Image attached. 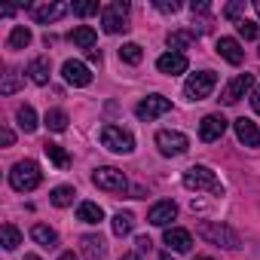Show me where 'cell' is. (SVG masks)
<instances>
[{
    "mask_svg": "<svg viewBox=\"0 0 260 260\" xmlns=\"http://www.w3.org/2000/svg\"><path fill=\"white\" fill-rule=\"evenodd\" d=\"M184 187L187 190H196V193H211V196H223V184L217 181V175L208 169V166H193L184 172Z\"/></svg>",
    "mask_w": 260,
    "mask_h": 260,
    "instance_id": "cell-1",
    "label": "cell"
},
{
    "mask_svg": "<svg viewBox=\"0 0 260 260\" xmlns=\"http://www.w3.org/2000/svg\"><path fill=\"white\" fill-rule=\"evenodd\" d=\"M196 233H199L205 242H211V245H220V248H230V251L242 248V239H239V233H236L233 226L220 223V220H202V223L196 226Z\"/></svg>",
    "mask_w": 260,
    "mask_h": 260,
    "instance_id": "cell-2",
    "label": "cell"
},
{
    "mask_svg": "<svg viewBox=\"0 0 260 260\" xmlns=\"http://www.w3.org/2000/svg\"><path fill=\"white\" fill-rule=\"evenodd\" d=\"M40 181H43V172L34 159H22L10 172V184H13L16 193H31L34 187H40Z\"/></svg>",
    "mask_w": 260,
    "mask_h": 260,
    "instance_id": "cell-3",
    "label": "cell"
},
{
    "mask_svg": "<svg viewBox=\"0 0 260 260\" xmlns=\"http://www.w3.org/2000/svg\"><path fill=\"white\" fill-rule=\"evenodd\" d=\"M101 25L107 34H122L128 31V4L125 0H113L101 10Z\"/></svg>",
    "mask_w": 260,
    "mask_h": 260,
    "instance_id": "cell-4",
    "label": "cell"
},
{
    "mask_svg": "<svg viewBox=\"0 0 260 260\" xmlns=\"http://www.w3.org/2000/svg\"><path fill=\"white\" fill-rule=\"evenodd\" d=\"M101 144H104L107 150H113V153H132V150H135L132 132H125L122 125H113V122H107V125L101 128Z\"/></svg>",
    "mask_w": 260,
    "mask_h": 260,
    "instance_id": "cell-5",
    "label": "cell"
},
{
    "mask_svg": "<svg viewBox=\"0 0 260 260\" xmlns=\"http://www.w3.org/2000/svg\"><path fill=\"white\" fill-rule=\"evenodd\" d=\"M92 184L104 193H125L128 190V178L119 172V169H110V166H101L92 172Z\"/></svg>",
    "mask_w": 260,
    "mask_h": 260,
    "instance_id": "cell-6",
    "label": "cell"
},
{
    "mask_svg": "<svg viewBox=\"0 0 260 260\" xmlns=\"http://www.w3.org/2000/svg\"><path fill=\"white\" fill-rule=\"evenodd\" d=\"M217 86V74L214 71H199V74H190V80L184 83V95L190 101H202L211 95V89Z\"/></svg>",
    "mask_w": 260,
    "mask_h": 260,
    "instance_id": "cell-7",
    "label": "cell"
},
{
    "mask_svg": "<svg viewBox=\"0 0 260 260\" xmlns=\"http://www.w3.org/2000/svg\"><path fill=\"white\" fill-rule=\"evenodd\" d=\"M156 147L162 156H181L190 150V138L184 132H172V128H162V132H156Z\"/></svg>",
    "mask_w": 260,
    "mask_h": 260,
    "instance_id": "cell-8",
    "label": "cell"
},
{
    "mask_svg": "<svg viewBox=\"0 0 260 260\" xmlns=\"http://www.w3.org/2000/svg\"><path fill=\"white\" fill-rule=\"evenodd\" d=\"M68 10H71V7H68V4H61V0H40V4H31V7H28L31 19H34L37 25L58 22V19L68 13Z\"/></svg>",
    "mask_w": 260,
    "mask_h": 260,
    "instance_id": "cell-9",
    "label": "cell"
},
{
    "mask_svg": "<svg viewBox=\"0 0 260 260\" xmlns=\"http://www.w3.org/2000/svg\"><path fill=\"white\" fill-rule=\"evenodd\" d=\"M169 110H172V101H169L166 95H147V98L135 107L138 119H144V122H150V119H156V116H162V113H169Z\"/></svg>",
    "mask_w": 260,
    "mask_h": 260,
    "instance_id": "cell-10",
    "label": "cell"
},
{
    "mask_svg": "<svg viewBox=\"0 0 260 260\" xmlns=\"http://www.w3.org/2000/svg\"><path fill=\"white\" fill-rule=\"evenodd\" d=\"M251 89H254V77H251V74H239L233 83H226V89L220 92V101H223V104H236V101L245 98Z\"/></svg>",
    "mask_w": 260,
    "mask_h": 260,
    "instance_id": "cell-11",
    "label": "cell"
},
{
    "mask_svg": "<svg viewBox=\"0 0 260 260\" xmlns=\"http://www.w3.org/2000/svg\"><path fill=\"white\" fill-rule=\"evenodd\" d=\"M223 132H226V119H223V113H208V116L199 122V138H202L205 144L217 141Z\"/></svg>",
    "mask_w": 260,
    "mask_h": 260,
    "instance_id": "cell-12",
    "label": "cell"
},
{
    "mask_svg": "<svg viewBox=\"0 0 260 260\" xmlns=\"http://www.w3.org/2000/svg\"><path fill=\"white\" fill-rule=\"evenodd\" d=\"M233 125H236V138H239L245 147H260V125H257L254 119L239 116Z\"/></svg>",
    "mask_w": 260,
    "mask_h": 260,
    "instance_id": "cell-13",
    "label": "cell"
},
{
    "mask_svg": "<svg viewBox=\"0 0 260 260\" xmlns=\"http://www.w3.org/2000/svg\"><path fill=\"white\" fill-rule=\"evenodd\" d=\"M61 77H64L71 86H89V83H92L89 68H86L83 61H77V58H68V61L61 64Z\"/></svg>",
    "mask_w": 260,
    "mask_h": 260,
    "instance_id": "cell-14",
    "label": "cell"
},
{
    "mask_svg": "<svg viewBox=\"0 0 260 260\" xmlns=\"http://www.w3.org/2000/svg\"><path fill=\"white\" fill-rule=\"evenodd\" d=\"M175 217H178V205H175V202H169V199L156 202V205L147 211V220H150L153 226H169Z\"/></svg>",
    "mask_w": 260,
    "mask_h": 260,
    "instance_id": "cell-15",
    "label": "cell"
},
{
    "mask_svg": "<svg viewBox=\"0 0 260 260\" xmlns=\"http://www.w3.org/2000/svg\"><path fill=\"white\" fill-rule=\"evenodd\" d=\"M217 55L226 58L230 64H242L245 61V49H242V43L236 37H220L217 40Z\"/></svg>",
    "mask_w": 260,
    "mask_h": 260,
    "instance_id": "cell-16",
    "label": "cell"
},
{
    "mask_svg": "<svg viewBox=\"0 0 260 260\" xmlns=\"http://www.w3.org/2000/svg\"><path fill=\"white\" fill-rule=\"evenodd\" d=\"M156 68H159V74H169V77L184 74L187 71V55L184 52H166V55L156 58Z\"/></svg>",
    "mask_w": 260,
    "mask_h": 260,
    "instance_id": "cell-17",
    "label": "cell"
},
{
    "mask_svg": "<svg viewBox=\"0 0 260 260\" xmlns=\"http://www.w3.org/2000/svg\"><path fill=\"white\" fill-rule=\"evenodd\" d=\"M166 245L172 248V251H190L193 248V236L187 233V230H181V226H169L166 230Z\"/></svg>",
    "mask_w": 260,
    "mask_h": 260,
    "instance_id": "cell-18",
    "label": "cell"
},
{
    "mask_svg": "<svg viewBox=\"0 0 260 260\" xmlns=\"http://www.w3.org/2000/svg\"><path fill=\"white\" fill-rule=\"evenodd\" d=\"M80 251H83V257H89V260H101V257L107 254V242H104L101 236H83V239H80Z\"/></svg>",
    "mask_w": 260,
    "mask_h": 260,
    "instance_id": "cell-19",
    "label": "cell"
},
{
    "mask_svg": "<svg viewBox=\"0 0 260 260\" xmlns=\"http://www.w3.org/2000/svg\"><path fill=\"white\" fill-rule=\"evenodd\" d=\"M28 77H31V83L46 86V83H49V58H46V55L34 58V61L28 64Z\"/></svg>",
    "mask_w": 260,
    "mask_h": 260,
    "instance_id": "cell-20",
    "label": "cell"
},
{
    "mask_svg": "<svg viewBox=\"0 0 260 260\" xmlns=\"http://www.w3.org/2000/svg\"><path fill=\"white\" fill-rule=\"evenodd\" d=\"M31 239H34L37 245H43V248H55V245H58V233H55L52 226H46V223H34V226H31Z\"/></svg>",
    "mask_w": 260,
    "mask_h": 260,
    "instance_id": "cell-21",
    "label": "cell"
},
{
    "mask_svg": "<svg viewBox=\"0 0 260 260\" xmlns=\"http://www.w3.org/2000/svg\"><path fill=\"white\" fill-rule=\"evenodd\" d=\"M71 40H74L80 49H86V52H89V49H95V43H98V34H95L89 25H80V28H74V31H71Z\"/></svg>",
    "mask_w": 260,
    "mask_h": 260,
    "instance_id": "cell-22",
    "label": "cell"
},
{
    "mask_svg": "<svg viewBox=\"0 0 260 260\" xmlns=\"http://www.w3.org/2000/svg\"><path fill=\"white\" fill-rule=\"evenodd\" d=\"M77 220H83V223H101V220H104V211H101L98 202H80Z\"/></svg>",
    "mask_w": 260,
    "mask_h": 260,
    "instance_id": "cell-23",
    "label": "cell"
},
{
    "mask_svg": "<svg viewBox=\"0 0 260 260\" xmlns=\"http://www.w3.org/2000/svg\"><path fill=\"white\" fill-rule=\"evenodd\" d=\"M16 119H19V128H22V132H28V135L37 132V125H40V122H37V113H34L31 104H22V107L16 110Z\"/></svg>",
    "mask_w": 260,
    "mask_h": 260,
    "instance_id": "cell-24",
    "label": "cell"
},
{
    "mask_svg": "<svg viewBox=\"0 0 260 260\" xmlns=\"http://www.w3.org/2000/svg\"><path fill=\"white\" fill-rule=\"evenodd\" d=\"M43 153L49 156V162H52L55 169H68V166H71L68 150H64V147H58V144H49V141H46V144H43Z\"/></svg>",
    "mask_w": 260,
    "mask_h": 260,
    "instance_id": "cell-25",
    "label": "cell"
},
{
    "mask_svg": "<svg viewBox=\"0 0 260 260\" xmlns=\"http://www.w3.org/2000/svg\"><path fill=\"white\" fill-rule=\"evenodd\" d=\"M193 40H196V34H193V31H172V34L166 37V43H169V49H172V52H181V49H187Z\"/></svg>",
    "mask_w": 260,
    "mask_h": 260,
    "instance_id": "cell-26",
    "label": "cell"
},
{
    "mask_svg": "<svg viewBox=\"0 0 260 260\" xmlns=\"http://www.w3.org/2000/svg\"><path fill=\"white\" fill-rule=\"evenodd\" d=\"M0 242H4L7 251H16V248L22 245V233H19L13 223H4V226H0Z\"/></svg>",
    "mask_w": 260,
    "mask_h": 260,
    "instance_id": "cell-27",
    "label": "cell"
},
{
    "mask_svg": "<svg viewBox=\"0 0 260 260\" xmlns=\"http://www.w3.org/2000/svg\"><path fill=\"white\" fill-rule=\"evenodd\" d=\"M132 230H135V217L128 214V211L113 214V236H128Z\"/></svg>",
    "mask_w": 260,
    "mask_h": 260,
    "instance_id": "cell-28",
    "label": "cell"
},
{
    "mask_svg": "<svg viewBox=\"0 0 260 260\" xmlns=\"http://www.w3.org/2000/svg\"><path fill=\"white\" fill-rule=\"evenodd\" d=\"M74 196H77V193H74V187H68V184H64V187H55V190L49 193V202H52L55 208H68V205L74 202Z\"/></svg>",
    "mask_w": 260,
    "mask_h": 260,
    "instance_id": "cell-29",
    "label": "cell"
},
{
    "mask_svg": "<svg viewBox=\"0 0 260 260\" xmlns=\"http://www.w3.org/2000/svg\"><path fill=\"white\" fill-rule=\"evenodd\" d=\"M46 128H52V132H64L68 128V113L64 110H58V107H52V110H46Z\"/></svg>",
    "mask_w": 260,
    "mask_h": 260,
    "instance_id": "cell-30",
    "label": "cell"
},
{
    "mask_svg": "<svg viewBox=\"0 0 260 260\" xmlns=\"http://www.w3.org/2000/svg\"><path fill=\"white\" fill-rule=\"evenodd\" d=\"M28 43H31V31H28L25 25H16L13 34H10V40H7V46H10V49H25Z\"/></svg>",
    "mask_w": 260,
    "mask_h": 260,
    "instance_id": "cell-31",
    "label": "cell"
},
{
    "mask_svg": "<svg viewBox=\"0 0 260 260\" xmlns=\"http://www.w3.org/2000/svg\"><path fill=\"white\" fill-rule=\"evenodd\" d=\"M119 58H122L125 64H141L144 52H141L138 43H122V46H119Z\"/></svg>",
    "mask_w": 260,
    "mask_h": 260,
    "instance_id": "cell-32",
    "label": "cell"
},
{
    "mask_svg": "<svg viewBox=\"0 0 260 260\" xmlns=\"http://www.w3.org/2000/svg\"><path fill=\"white\" fill-rule=\"evenodd\" d=\"M25 86V80L16 74V71H7L4 74V83H0V95H13V92H19Z\"/></svg>",
    "mask_w": 260,
    "mask_h": 260,
    "instance_id": "cell-33",
    "label": "cell"
},
{
    "mask_svg": "<svg viewBox=\"0 0 260 260\" xmlns=\"http://www.w3.org/2000/svg\"><path fill=\"white\" fill-rule=\"evenodd\" d=\"M236 28H239V34H242L245 40H260V25H257V22H248V19H242Z\"/></svg>",
    "mask_w": 260,
    "mask_h": 260,
    "instance_id": "cell-34",
    "label": "cell"
},
{
    "mask_svg": "<svg viewBox=\"0 0 260 260\" xmlns=\"http://www.w3.org/2000/svg\"><path fill=\"white\" fill-rule=\"evenodd\" d=\"M242 13H245V0H233V4H226V10H223V19H230V22H242Z\"/></svg>",
    "mask_w": 260,
    "mask_h": 260,
    "instance_id": "cell-35",
    "label": "cell"
},
{
    "mask_svg": "<svg viewBox=\"0 0 260 260\" xmlns=\"http://www.w3.org/2000/svg\"><path fill=\"white\" fill-rule=\"evenodd\" d=\"M71 10L77 16H92V13H98V4H95V0H89V4H74Z\"/></svg>",
    "mask_w": 260,
    "mask_h": 260,
    "instance_id": "cell-36",
    "label": "cell"
},
{
    "mask_svg": "<svg viewBox=\"0 0 260 260\" xmlns=\"http://www.w3.org/2000/svg\"><path fill=\"white\" fill-rule=\"evenodd\" d=\"M156 10H159V13H166V16H169V13L175 16V13H178L181 7L175 4V0H156Z\"/></svg>",
    "mask_w": 260,
    "mask_h": 260,
    "instance_id": "cell-37",
    "label": "cell"
},
{
    "mask_svg": "<svg viewBox=\"0 0 260 260\" xmlns=\"http://www.w3.org/2000/svg\"><path fill=\"white\" fill-rule=\"evenodd\" d=\"M251 107H254V113H260V86L251 89Z\"/></svg>",
    "mask_w": 260,
    "mask_h": 260,
    "instance_id": "cell-38",
    "label": "cell"
},
{
    "mask_svg": "<svg viewBox=\"0 0 260 260\" xmlns=\"http://www.w3.org/2000/svg\"><path fill=\"white\" fill-rule=\"evenodd\" d=\"M190 10H193V16H196V13H208L211 7L205 4V0H199V4H196V0H193V4H190Z\"/></svg>",
    "mask_w": 260,
    "mask_h": 260,
    "instance_id": "cell-39",
    "label": "cell"
},
{
    "mask_svg": "<svg viewBox=\"0 0 260 260\" xmlns=\"http://www.w3.org/2000/svg\"><path fill=\"white\" fill-rule=\"evenodd\" d=\"M135 245H138V251H150V245H153V242H150L147 236H141V239H138Z\"/></svg>",
    "mask_w": 260,
    "mask_h": 260,
    "instance_id": "cell-40",
    "label": "cell"
},
{
    "mask_svg": "<svg viewBox=\"0 0 260 260\" xmlns=\"http://www.w3.org/2000/svg\"><path fill=\"white\" fill-rule=\"evenodd\" d=\"M0 138H4V144H7V147H10V144L16 141V135L10 132V128H4V132H0Z\"/></svg>",
    "mask_w": 260,
    "mask_h": 260,
    "instance_id": "cell-41",
    "label": "cell"
},
{
    "mask_svg": "<svg viewBox=\"0 0 260 260\" xmlns=\"http://www.w3.org/2000/svg\"><path fill=\"white\" fill-rule=\"evenodd\" d=\"M86 55H89V61H98V64H101V52H98V49H89Z\"/></svg>",
    "mask_w": 260,
    "mask_h": 260,
    "instance_id": "cell-42",
    "label": "cell"
},
{
    "mask_svg": "<svg viewBox=\"0 0 260 260\" xmlns=\"http://www.w3.org/2000/svg\"><path fill=\"white\" fill-rule=\"evenodd\" d=\"M58 260H77V254H74V251H64V254H61Z\"/></svg>",
    "mask_w": 260,
    "mask_h": 260,
    "instance_id": "cell-43",
    "label": "cell"
},
{
    "mask_svg": "<svg viewBox=\"0 0 260 260\" xmlns=\"http://www.w3.org/2000/svg\"><path fill=\"white\" fill-rule=\"evenodd\" d=\"M119 260H141V254H122Z\"/></svg>",
    "mask_w": 260,
    "mask_h": 260,
    "instance_id": "cell-44",
    "label": "cell"
},
{
    "mask_svg": "<svg viewBox=\"0 0 260 260\" xmlns=\"http://www.w3.org/2000/svg\"><path fill=\"white\" fill-rule=\"evenodd\" d=\"M159 260H172V254H159Z\"/></svg>",
    "mask_w": 260,
    "mask_h": 260,
    "instance_id": "cell-45",
    "label": "cell"
},
{
    "mask_svg": "<svg viewBox=\"0 0 260 260\" xmlns=\"http://www.w3.org/2000/svg\"><path fill=\"white\" fill-rule=\"evenodd\" d=\"M25 260H40V257H37V254H28V257H25Z\"/></svg>",
    "mask_w": 260,
    "mask_h": 260,
    "instance_id": "cell-46",
    "label": "cell"
},
{
    "mask_svg": "<svg viewBox=\"0 0 260 260\" xmlns=\"http://www.w3.org/2000/svg\"><path fill=\"white\" fill-rule=\"evenodd\" d=\"M254 10H257V13H260V0H254Z\"/></svg>",
    "mask_w": 260,
    "mask_h": 260,
    "instance_id": "cell-47",
    "label": "cell"
},
{
    "mask_svg": "<svg viewBox=\"0 0 260 260\" xmlns=\"http://www.w3.org/2000/svg\"><path fill=\"white\" fill-rule=\"evenodd\" d=\"M196 260H211V257H196Z\"/></svg>",
    "mask_w": 260,
    "mask_h": 260,
    "instance_id": "cell-48",
    "label": "cell"
}]
</instances>
